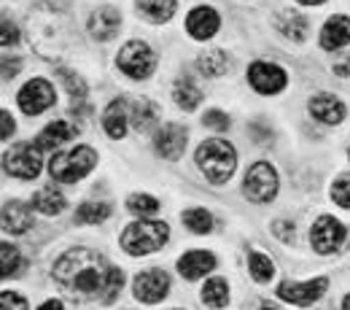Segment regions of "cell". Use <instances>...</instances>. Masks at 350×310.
<instances>
[{"label":"cell","instance_id":"cell-1","mask_svg":"<svg viewBox=\"0 0 350 310\" xmlns=\"http://www.w3.org/2000/svg\"><path fill=\"white\" fill-rule=\"evenodd\" d=\"M51 278L57 281L59 292L73 302L100 300L111 305L124 286V272L84 246L65 251L51 267Z\"/></svg>","mask_w":350,"mask_h":310},{"label":"cell","instance_id":"cell-2","mask_svg":"<svg viewBox=\"0 0 350 310\" xmlns=\"http://www.w3.org/2000/svg\"><path fill=\"white\" fill-rule=\"evenodd\" d=\"M197 168L205 173L211 183H226L234 168H237V151L232 143L221 140V138H211L205 143H200L197 148Z\"/></svg>","mask_w":350,"mask_h":310},{"label":"cell","instance_id":"cell-3","mask_svg":"<svg viewBox=\"0 0 350 310\" xmlns=\"http://www.w3.org/2000/svg\"><path fill=\"white\" fill-rule=\"evenodd\" d=\"M170 237V227L167 222H132L124 232H122V248L130 257H146L151 251H159Z\"/></svg>","mask_w":350,"mask_h":310},{"label":"cell","instance_id":"cell-4","mask_svg":"<svg viewBox=\"0 0 350 310\" xmlns=\"http://www.w3.org/2000/svg\"><path fill=\"white\" fill-rule=\"evenodd\" d=\"M97 165V151L89 146H76L70 151L54 154L49 162V173L59 183H76L84 176H89Z\"/></svg>","mask_w":350,"mask_h":310},{"label":"cell","instance_id":"cell-5","mask_svg":"<svg viewBox=\"0 0 350 310\" xmlns=\"http://www.w3.org/2000/svg\"><path fill=\"white\" fill-rule=\"evenodd\" d=\"M116 65L124 76H130L135 81L140 79H148L157 68V54L154 49L146 44V41H130V44L122 46L119 57H116Z\"/></svg>","mask_w":350,"mask_h":310},{"label":"cell","instance_id":"cell-6","mask_svg":"<svg viewBox=\"0 0 350 310\" xmlns=\"http://www.w3.org/2000/svg\"><path fill=\"white\" fill-rule=\"evenodd\" d=\"M41 168H44L41 148L33 143H16L11 151L3 154V170L14 178H22V181L38 178Z\"/></svg>","mask_w":350,"mask_h":310},{"label":"cell","instance_id":"cell-7","mask_svg":"<svg viewBox=\"0 0 350 310\" xmlns=\"http://www.w3.org/2000/svg\"><path fill=\"white\" fill-rule=\"evenodd\" d=\"M243 192L251 203H272L278 194V173L269 162H256L248 168L245 181H243Z\"/></svg>","mask_w":350,"mask_h":310},{"label":"cell","instance_id":"cell-8","mask_svg":"<svg viewBox=\"0 0 350 310\" xmlns=\"http://www.w3.org/2000/svg\"><path fill=\"white\" fill-rule=\"evenodd\" d=\"M132 294H135V300H140L146 305H157L170 294V275L159 267L137 272L132 281Z\"/></svg>","mask_w":350,"mask_h":310},{"label":"cell","instance_id":"cell-9","mask_svg":"<svg viewBox=\"0 0 350 310\" xmlns=\"http://www.w3.org/2000/svg\"><path fill=\"white\" fill-rule=\"evenodd\" d=\"M345 237H348L345 224L340 219H334V216H321L310 229V246H312V251H318L323 257L334 254L345 243Z\"/></svg>","mask_w":350,"mask_h":310},{"label":"cell","instance_id":"cell-10","mask_svg":"<svg viewBox=\"0 0 350 310\" xmlns=\"http://www.w3.org/2000/svg\"><path fill=\"white\" fill-rule=\"evenodd\" d=\"M16 103L27 116H38V114L49 111L57 103V94H54V87L46 79H33V81H27L25 87L19 89Z\"/></svg>","mask_w":350,"mask_h":310},{"label":"cell","instance_id":"cell-11","mask_svg":"<svg viewBox=\"0 0 350 310\" xmlns=\"http://www.w3.org/2000/svg\"><path fill=\"white\" fill-rule=\"evenodd\" d=\"M248 84L259 94H278L288 84V73L280 65H275V62L259 60V62H254L248 68Z\"/></svg>","mask_w":350,"mask_h":310},{"label":"cell","instance_id":"cell-12","mask_svg":"<svg viewBox=\"0 0 350 310\" xmlns=\"http://www.w3.org/2000/svg\"><path fill=\"white\" fill-rule=\"evenodd\" d=\"M326 289H329V278H312V281H302V283L283 281V283L278 286V297H280L283 302L307 308V305H312L315 300H321Z\"/></svg>","mask_w":350,"mask_h":310},{"label":"cell","instance_id":"cell-13","mask_svg":"<svg viewBox=\"0 0 350 310\" xmlns=\"http://www.w3.org/2000/svg\"><path fill=\"white\" fill-rule=\"evenodd\" d=\"M307 108H310V116H312V119H318L321 125H329V127H334V125L345 122V116H348L345 103H342L340 97L329 94V92L312 94V97H310V103H307Z\"/></svg>","mask_w":350,"mask_h":310},{"label":"cell","instance_id":"cell-14","mask_svg":"<svg viewBox=\"0 0 350 310\" xmlns=\"http://www.w3.org/2000/svg\"><path fill=\"white\" fill-rule=\"evenodd\" d=\"M189 143V130L180 125H165L154 135V148L165 159H180Z\"/></svg>","mask_w":350,"mask_h":310},{"label":"cell","instance_id":"cell-15","mask_svg":"<svg viewBox=\"0 0 350 310\" xmlns=\"http://www.w3.org/2000/svg\"><path fill=\"white\" fill-rule=\"evenodd\" d=\"M221 27V16L216 8L211 5H200L194 8L189 16H186V33L194 38V41H208L219 33Z\"/></svg>","mask_w":350,"mask_h":310},{"label":"cell","instance_id":"cell-16","mask_svg":"<svg viewBox=\"0 0 350 310\" xmlns=\"http://www.w3.org/2000/svg\"><path fill=\"white\" fill-rule=\"evenodd\" d=\"M89 36L94 41H111L119 30H122V14L113 8V5H105V8H97L92 16H89Z\"/></svg>","mask_w":350,"mask_h":310},{"label":"cell","instance_id":"cell-17","mask_svg":"<svg viewBox=\"0 0 350 310\" xmlns=\"http://www.w3.org/2000/svg\"><path fill=\"white\" fill-rule=\"evenodd\" d=\"M33 227V205L22 200H5L3 203V232L22 235Z\"/></svg>","mask_w":350,"mask_h":310},{"label":"cell","instance_id":"cell-18","mask_svg":"<svg viewBox=\"0 0 350 310\" xmlns=\"http://www.w3.org/2000/svg\"><path fill=\"white\" fill-rule=\"evenodd\" d=\"M76 133H79V127H73V125L65 122V119H57V122L46 125L44 130H41V135L36 138V146H38L41 151H57L59 146H65Z\"/></svg>","mask_w":350,"mask_h":310},{"label":"cell","instance_id":"cell-19","mask_svg":"<svg viewBox=\"0 0 350 310\" xmlns=\"http://www.w3.org/2000/svg\"><path fill=\"white\" fill-rule=\"evenodd\" d=\"M211 270H216V257L211 251H189L178 259V272L186 281H197V278L208 275Z\"/></svg>","mask_w":350,"mask_h":310},{"label":"cell","instance_id":"cell-20","mask_svg":"<svg viewBox=\"0 0 350 310\" xmlns=\"http://www.w3.org/2000/svg\"><path fill=\"white\" fill-rule=\"evenodd\" d=\"M350 44V19L337 14V16H329L323 30H321V49H342V46Z\"/></svg>","mask_w":350,"mask_h":310},{"label":"cell","instance_id":"cell-21","mask_svg":"<svg viewBox=\"0 0 350 310\" xmlns=\"http://www.w3.org/2000/svg\"><path fill=\"white\" fill-rule=\"evenodd\" d=\"M127 125H130V108H127V100L124 97H119V100H113L108 108H105V114H103V127H105V133L108 138H124L127 135Z\"/></svg>","mask_w":350,"mask_h":310},{"label":"cell","instance_id":"cell-22","mask_svg":"<svg viewBox=\"0 0 350 310\" xmlns=\"http://www.w3.org/2000/svg\"><path fill=\"white\" fill-rule=\"evenodd\" d=\"M157 122H159V105H157V103H151V100H146V97H140V100L132 103L130 125L137 130V133H148V130H154Z\"/></svg>","mask_w":350,"mask_h":310},{"label":"cell","instance_id":"cell-23","mask_svg":"<svg viewBox=\"0 0 350 310\" xmlns=\"http://www.w3.org/2000/svg\"><path fill=\"white\" fill-rule=\"evenodd\" d=\"M275 27H278L286 38H291V41H297V44L305 41L307 33H310V22H307L299 11H291V8L275 16Z\"/></svg>","mask_w":350,"mask_h":310},{"label":"cell","instance_id":"cell-24","mask_svg":"<svg viewBox=\"0 0 350 310\" xmlns=\"http://www.w3.org/2000/svg\"><path fill=\"white\" fill-rule=\"evenodd\" d=\"M229 68H232V60L224 49H211V51L200 54V60H197V70L208 79H219L224 73H229Z\"/></svg>","mask_w":350,"mask_h":310},{"label":"cell","instance_id":"cell-25","mask_svg":"<svg viewBox=\"0 0 350 310\" xmlns=\"http://www.w3.org/2000/svg\"><path fill=\"white\" fill-rule=\"evenodd\" d=\"M135 8H137V14L146 16L148 22H154V25H165V22L173 19L178 3H175V0H137Z\"/></svg>","mask_w":350,"mask_h":310},{"label":"cell","instance_id":"cell-26","mask_svg":"<svg viewBox=\"0 0 350 310\" xmlns=\"http://www.w3.org/2000/svg\"><path fill=\"white\" fill-rule=\"evenodd\" d=\"M30 205H33L38 214H44V216H57V214H62V211H65L68 200H65L54 186H46V189H41V192H36V194H33Z\"/></svg>","mask_w":350,"mask_h":310},{"label":"cell","instance_id":"cell-27","mask_svg":"<svg viewBox=\"0 0 350 310\" xmlns=\"http://www.w3.org/2000/svg\"><path fill=\"white\" fill-rule=\"evenodd\" d=\"M173 100L178 108H183V111H197L200 108V103H202V92L200 87L191 81V79H178L173 87Z\"/></svg>","mask_w":350,"mask_h":310},{"label":"cell","instance_id":"cell-28","mask_svg":"<svg viewBox=\"0 0 350 310\" xmlns=\"http://www.w3.org/2000/svg\"><path fill=\"white\" fill-rule=\"evenodd\" d=\"M202 302L208 305V308H224L226 302H229V283L224 281V278H211V281H205V286H202Z\"/></svg>","mask_w":350,"mask_h":310},{"label":"cell","instance_id":"cell-29","mask_svg":"<svg viewBox=\"0 0 350 310\" xmlns=\"http://www.w3.org/2000/svg\"><path fill=\"white\" fill-rule=\"evenodd\" d=\"M0 257H3V278H19L27 270V259L11 246V243H0Z\"/></svg>","mask_w":350,"mask_h":310},{"label":"cell","instance_id":"cell-30","mask_svg":"<svg viewBox=\"0 0 350 310\" xmlns=\"http://www.w3.org/2000/svg\"><path fill=\"white\" fill-rule=\"evenodd\" d=\"M111 216V205L108 203H94V200H87L79 205L76 211V224H100Z\"/></svg>","mask_w":350,"mask_h":310},{"label":"cell","instance_id":"cell-31","mask_svg":"<svg viewBox=\"0 0 350 310\" xmlns=\"http://www.w3.org/2000/svg\"><path fill=\"white\" fill-rule=\"evenodd\" d=\"M183 224L194 232V235H208L213 232V216L205 208H189L183 211Z\"/></svg>","mask_w":350,"mask_h":310},{"label":"cell","instance_id":"cell-32","mask_svg":"<svg viewBox=\"0 0 350 310\" xmlns=\"http://www.w3.org/2000/svg\"><path fill=\"white\" fill-rule=\"evenodd\" d=\"M248 270H251L254 281H259V283H269V281L275 278V265H272V259H269L267 254H259V251H251V257H248Z\"/></svg>","mask_w":350,"mask_h":310},{"label":"cell","instance_id":"cell-33","mask_svg":"<svg viewBox=\"0 0 350 310\" xmlns=\"http://www.w3.org/2000/svg\"><path fill=\"white\" fill-rule=\"evenodd\" d=\"M127 208H130L135 216H154L159 211V200L151 197V194H130Z\"/></svg>","mask_w":350,"mask_h":310},{"label":"cell","instance_id":"cell-34","mask_svg":"<svg viewBox=\"0 0 350 310\" xmlns=\"http://www.w3.org/2000/svg\"><path fill=\"white\" fill-rule=\"evenodd\" d=\"M57 76L62 79V84L68 87L73 100H84V97H87V84H84V79H81L79 73H73V70H68V68H59Z\"/></svg>","mask_w":350,"mask_h":310},{"label":"cell","instance_id":"cell-35","mask_svg":"<svg viewBox=\"0 0 350 310\" xmlns=\"http://www.w3.org/2000/svg\"><path fill=\"white\" fill-rule=\"evenodd\" d=\"M332 200L340 208H348L350 211V176H340L332 183Z\"/></svg>","mask_w":350,"mask_h":310},{"label":"cell","instance_id":"cell-36","mask_svg":"<svg viewBox=\"0 0 350 310\" xmlns=\"http://www.w3.org/2000/svg\"><path fill=\"white\" fill-rule=\"evenodd\" d=\"M202 125L205 127H211V130H216V133H226L229 130V125H232V119L219 111V108H213V111H208L205 116H202Z\"/></svg>","mask_w":350,"mask_h":310},{"label":"cell","instance_id":"cell-37","mask_svg":"<svg viewBox=\"0 0 350 310\" xmlns=\"http://www.w3.org/2000/svg\"><path fill=\"white\" fill-rule=\"evenodd\" d=\"M0 310H27V300L22 297V294H16V292H3L0 294Z\"/></svg>","mask_w":350,"mask_h":310},{"label":"cell","instance_id":"cell-38","mask_svg":"<svg viewBox=\"0 0 350 310\" xmlns=\"http://www.w3.org/2000/svg\"><path fill=\"white\" fill-rule=\"evenodd\" d=\"M16 41H19V30H16V25H11L8 19H3V30H0V44H3V49L16 46Z\"/></svg>","mask_w":350,"mask_h":310},{"label":"cell","instance_id":"cell-39","mask_svg":"<svg viewBox=\"0 0 350 310\" xmlns=\"http://www.w3.org/2000/svg\"><path fill=\"white\" fill-rule=\"evenodd\" d=\"M272 232H275L283 243H291V240H294V224L291 222H275L272 224Z\"/></svg>","mask_w":350,"mask_h":310},{"label":"cell","instance_id":"cell-40","mask_svg":"<svg viewBox=\"0 0 350 310\" xmlns=\"http://www.w3.org/2000/svg\"><path fill=\"white\" fill-rule=\"evenodd\" d=\"M19 68H22V60H3V81H8V79H14L16 73H19Z\"/></svg>","mask_w":350,"mask_h":310},{"label":"cell","instance_id":"cell-41","mask_svg":"<svg viewBox=\"0 0 350 310\" xmlns=\"http://www.w3.org/2000/svg\"><path fill=\"white\" fill-rule=\"evenodd\" d=\"M0 122H3L0 138H3V140H8V138L14 135V127H16V125H14V119H11V114H8V111H0Z\"/></svg>","mask_w":350,"mask_h":310},{"label":"cell","instance_id":"cell-42","mask_svg":"<svg viewBox=\"0 0 350 310\" xmlns=\"http://www.w3.org/2000/svg\"><path fill=\"white\" fill-rule=\"evenodd\" d=\"M251 133H254V140H256V143H264V140L272 138V130L262 127V122H254V125H251Z\"/></svg>","mask_w":350,"mask_h":310},{"label":"cell","instance_id":"cell-43","mask_svg":"<svg viewBox=\"0 0 350 310\" xmlns=\"http://www.w3.org/2000/svg\"><path fill=\"white\" fill-rule=\"evenodd\" d=\"M334 73H337V76H342V79H348L350 76V60H340V62L334 65Z\"/></svg>","mask_w":350,"mask_h":310},{"label":"cell","instance_id":"cell-44","mask_svg":"<svg viewBox=\"0 0 350 310\" xmlns=\"http://www.w3.org/2000/svg\"><path fill=\"white\" fill-rule=\"evenodd\" d=\"M38 310H65V308H62V302H57V300H46Z\"/></svg>","mask_w":350,"mask_h":310},{"label":"cell","instance_id":"cell-45","mask_svg":"<svg viewBox=\"0 0 350 310\" xmlns=\"http://www.w3.org/2000/svg\"><path fill=\"white\" fill-rule=\"evenodd\" d=\"M254 310H278V305H272V302H267V300H259Z\"/></svg>","mask_w":350,"mask_h":310},{"label":"cell","instance_id":"cell-46","mask_svg":"<svg viewBox=\"0 0 350 310\" xmlns=\"http://www.w3.org/2000/svg\"><path fill=\"white\" fill-rule=\"evenodd\" d=\"M297 3H302V5H321V3H326V0H297Z\"/></svg>","mask_w":350,"mask_h":310},{"label":"cell","instance_id":"cell-47","mask_svg":"<svg viewBox=\"0 0 350 310\" xmlns=\"http://www.w3.org/2000/svg\"><path fill=\"white\" fill-rule=\"evenodd\" d=\"M342 310H350V294H345V300H342Z\"/></svg>","mask_w":350,"mask_h":310}]
</instances>
